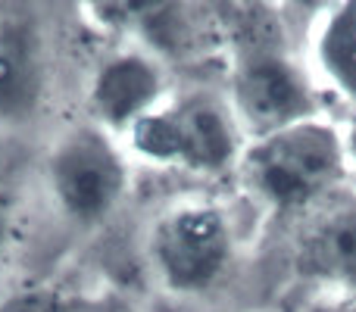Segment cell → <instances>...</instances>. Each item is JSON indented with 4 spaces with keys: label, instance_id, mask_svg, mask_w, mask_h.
Listing matches in <instances>:
<instances>
[{
    "label": "cell",
    "instance_id": "1",
    "mask_svg": "<svg viewBox=\"0 0 356 312\" xmlns=\"http://www.w3.org/2000/svg\"><path fill=\"white\" fill-rule=\"evenodd\" d=\"M244 181L266 206L303 209L322 200L347 172L344 138L319 119L257 138L241 154Z\"/></svg>",
    "mask_w": 356,
    "mask_h": 312
},
{
    "label": "cell",
    "instance_id": "2",
    "mask_svg": "<svg viewBox=\"0 0 356 312\" xmlns=\"http://www.w3.org/2000/svg\"><path fill=\"white\" fill-rule=\"evenodd\" d=\"M129 156L116 135L88 122L63 129L44 156V184L56 213L79 228L110 219L129 190Z\"/></svg>",
    "mask_w": 356,
    "mask_h": 312
},
{
    "label": "cell",
    "instance_id": "3",
    "mask_svg": "<svg viewBox=\"0 0 356 312\" xmlns=\"http://www.w3.org/2000/svg\"><path fill=\"white\" fill-rule=\"evenodd\" d=\"M135 156L154 165H181L188 172L228 169L241 159V125L232 104L209 94H188L181 100L163 104L125 135Z\"/></svg>",
    "mask_w": 356,
    "mask_h": 312
},
{
    "label": "cell",
    "instance_id": "4",
    "mask_svg": "<svg viewBox=\"0 0 356 312\" xmlns=\"http://www.w3.org/2000/svg\"><path fill=\"white\" fill-rule=\"evenodd\" d=\"M232 225L216 203L191 200L166 209L150 231V263L172 294H203L232 263Z\"/></svg>",
    "mask_w": 356,
    "mask_h": 312
},
{
    "label": "cell",
    "instance_id": "5",
    "mask_svg": "<svg viewBox=\"0 0 356 312\" xmlns=\"http://www.w3.org/2000/svg\"><path fill=\"white\" fill-rule=\"evenodd\" d=\"M232 113L241 131L266 138L313 119V94L288 60L275 54L247 56L232 81Z\"/></svg>",
    "mask_w": 356,
    "mask_h": 312
},
{
    "label": "cell",
    "instance_id": "6",
    "mask_svg": "<svg viewBox=\"0 0 356 312\" xmlns=\"http://www.w3.org/2000/svg\"><path fill=\"white\" fill-rule=\"evenodd\" d=\"M166 72L156 56L144 50H116L94 66L88 81V113L91 122L110 135L125 138L131 125L163 106Z\"/></svg>",
    "mask_w": 356,
    "mask_h": 312
},
{
    "label": "cell",
    "instance_id": "7",
    "mask_svg": "<svg viewBox=\"0 0 356 312\" xmlns=\"http://www.w3.org/2000/svg\"><path fill=\"white\" fill-rule=\"evenodd\" d=\"M47 100V56L38 25L25 16L0 19V131H22Z\"/></svg>",
    "mask_w": 356,
    "mask_h": 312
},
{
    "label": "cell",
    "instance_id": "8",
    "mask_svg": "<svg viewBox=\"0 0 356 312\" xmlns=\"http://www.w3.org/2000/svg\"><path fill=\"white\" fill-rule=\"evenodd\" d=\"M300 265L316 278L356 290V206L322 215L303 238Z\"/></svg>",
    "mask_w": 356,
    "mask_h": 312
},
{
    "label": "cell",
    "instance_id": "9",
    "mask_svg": "<svg viewBox=\"0 0 356 312\" xmlns=\"http://www.w3.org/2000/svg\"><path fill=\"white\" fill-rule=\"evenodd\" d=\"M316 56L328 81L356 104V0L328 13L316 41Z\"/></svg>",
    "mask_w": 356,
    "mask_h": 312
},
{
    "label": "cell",
    "instance_id": "10",
    "mask_svg": "<svg viewBox=\"0 0 356 312\" xmlns=\"http://www.w3.org/2000/svg\"><path fill=\"white\" fill-rule=\"evenodd\" d=\"M0 312H69V303L60 290L50 288H25L0 300Z\"/></svg>",
    "mask_w": 356,
    "mask_h": 312
},
{
    "label": "cell",
    "instance_id": "11",
    "mask_svg": "<svg viewBox=\"0 0 356 312\" xmlns=\"http://www.w3.org/2000/svg\"><path fill=\"white\" fill-rule=\"evenodd\" d=\"M13 244H16V213L6 203V197L0 194V263L13 250Z\"/></svg>",
    "mask_w": 356,
    "mask_h": 312
},
{
    "label": "cell",
    "instance_id": "12",
    "mask_svg": "<svg viewBox=\"0 0 356 312\" xmlns=\"http://www.w3.org/2000/svg\"><path fill=\"white\" fill-rule=\"evenodd\" d=\"M307 312H356V294H347V297H332V300H322V303H313Z\"/></svg>",
    "mask_w": 356,
    "mask_h": 312
},
{
    "label": "cell",
    "instance_id": "13",
    "mask_svg": "<svg viewBox=\"0 0 356 312\" xmlns=\"http://www.w3.org/2000/svg\"><path fill=\"white\" fill-rule=\"evenodd\" d=\"M344 147H347V163H353V165H356V116L350 119V129H347Z\"/></svg>",
    "mask_w": 356,
    "mask_h": 312
}]
</instances>
